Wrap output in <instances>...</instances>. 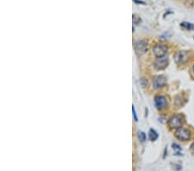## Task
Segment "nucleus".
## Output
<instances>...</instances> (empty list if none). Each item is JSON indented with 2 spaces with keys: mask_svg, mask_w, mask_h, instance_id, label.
Returning <instances> with one entry per match:
<instances>
[{
  "mask_svg": "<svg viewBox=\"0 0 194 171\" xmlns=\"http://www.w3.org/2000/svg\"><path fill=\"white\" fill-rule=\"evenodd\" d=\"M183 123H184V118H183V116H181L179 114L174 115L168 120V125H169V127L171 129H179V128H180L182 126Z\"/></svg>",
  "mask_w": 194,
  "mask_h": 171,
  "instance_id": "obj_1",
  "label": "nucleus"
},
{
  "mask_svg": "<svg viewBox=\"0 0 194 171\" xmlns=\"http://www.w3.org/2000/svg\"><path fill=\"white\" fill-rule=\"evenodd\" d=\"M175 137L180 141H187L191 137V132L188 129L180 127L175 132Z\"/></svg>",
  "mask_w": 194,
  "mask_h": 171,
  "instance_id": "obj_2",
  "label": "nucleus"
},
{
  "mask_svg": "<svg viewBox=\"0 0 194 171\" xmlns=\"http://www.w3.org/2000/svg\"><path fill=\"white\" fill-rule=\"evenodd\" d=\"M154 54L157 58H161L166 56L167 53V47L163 44H156L154 47Z\"/></svg>",
  "mask_w": 194,
  "mask_h": 171,
  "instance_id": "obj_3",
  "label": "nucleus"
},
{
  "mask_svg": "<svg viewBox=\"0 0 194 171\" xmlns=\"http://www.w3.org/2000/svg\"><path fill=\"white\" fill-rule=\"evenodd\" d=\"M155 104L158 110H162L167 106V99L165 96L157 95L155 98Z\"/></svg>",
  "mask_w": 194,
  "mask_h": 171,
  "instance_id": "obj_4",
  "label": "nucleus"
},
{
  "mask_svg": "<svg viewBox=\"0 0 194 171\" xmlns=\"http://www.w3.org/2000/svg\"><path fill=\"white\" fill-rule=\"evenodd\" d=\"M175 61L177 64H183L186 63L189 59V54L186 51H179L175 55Z\"/></svg>",
  "mask_w": 194,
  "mask_h": 171,
  "instance_id": "obj_5",
  "label": "nucleus"
},
{
  "mask_svg": "<svg viewBox=\"0 0 194 171\" xmlns=\"http://www.w3.org/2000/svg\"><path fill=\"white\" fill-rule=\"evenodd\" d=\"M166 81H167V80H166L165 76H155L153 78V87L155 89H160L166 84Z\"/></svg>",
  "mask_w": 194,
  "mask_h": 171,
  "instance_id": "obj_6",
  "label": "nucleus"
},
{
  "mask_svg": "<svg viewBox=\"0 0 194 171\" xmlns=\"http://www.w3.org/2000/svg\"><path fill=\"white\" fill-rule=\"evenodd\" d=\"M168 65V59L167 57L158 58L155 61V68L158 70L165 69Z\"/></svg>",
  "mask_w": 194,
  "mask_h": 171,
  "instance_id": "obj_7",
  "label": "nucleus"
},
{
  "mask_svg": "<svg viewBox=\"0 0 194 171\" xmlns=\"http://www.w3.org/2000/svg\"><path fill=\"white\" fill-rule=\"evenodd\" d=\"M135 49L137 54L142 55L148 50V45L144 41H137L135 45Z\"/></svg>",
  "mask_w": 194,
  "mask_h": 171,
  "instance_id": "obj_8",
  "label": "nucleus"
},
{
  "mask_svg": "<svg viewBox=\"0 0 194 171\" xmlns=\"http://www.w3.org/2000/svg\"><path fill=\"white\" fill-rule=\"evenodd\" d=\"M180 27H182L184 30H194V25L191 23H186V22H183L180 23Z\"/></svg>",
  "mask_w": 194,
  "mask_h": 171,
  "instance_id": "obj_9",
  "label": "nucleus"
},
{
  "mask_svg": "<svg viewBox=\"0 0 194 171\" xmlns=\"http://www.w3.org/2000/svg\"><path fill=\"white\" fill-rule=\"evenodd\" d=\"M148 138L151 141H155L158 138V133L156 132V131H155L154 129H150L148 132Z\"/></svg>",
  "mask_w": 194,
  "mask_h": 171,
  "instance_id": "obj_10",
  "label": "nucleus"
},
{
  "mask_svg": "<svg viewBox=\"0 0 194 171\" xmlns=\"http://www.w3.org/2000/svg\"><path fill=\"white\" fill-rule=\"evenodd\" d=\"M172 147L174 149V151H175V154L176 156H180V151H182V149L180 148V146L177 144H172Z\"/></svg>",
  "mask_w": 194,
  "mask_h": 171,
  "instance_id": "obj_11",
  "label": "nucleus"
},
{
  "mask_svg": "<svg viewBox=\"0 0 194 171\" xmlns=\"http://www.w3.org/2000/svg\"><path fill=\"white\" fill-rule=\"evenodd\" d=\"M138 138L140 139V141L144 142L146 140V135L144 132H139L138 133Z\"/></svg>",
  "mask_w": 194,
  "mask_h": 171,
  "instance_id": "obj_12",
  "label": "nucleus"
},
{
  "mask_svg": "<svg viewBox=\"0 0 194 171\" xmlns=\"http://www.w3.org/2000/svg\"><path fill=\"white\" fill-rule=\"evenodd\" d=\"M141 22V18H140L138 16L133 15V23H134L135 24H139Z\"/></svg>",
  "mask_w": 194,
  "mask_h": 171,
  "instance_id": "obj_13",
  "label": "nucleus"
},
{
  "mask_svg": "<svg viewBox=\"0 0 194 171\" xmlns=\"http://www.w3.org/2000/svg\"><path fill=\"white\" fill-rule=\"evenodd\" d=\"M132 111H133V116H134V118H135V120H136V121H138V119H137V117H136V110H135V107H134V106H132Z\"/></svg>",
  "mask_w": 194,
  "mask_h": 171,
  "instance_id": "obj_14",
  "label": "nucleus"
},
{
  "mask_svg": "<svg viewBox=\"0 0 194 171\" xmlns=\"http://www.w3.org/2000/svg\"><path fill=\"white\" fill-rule=\"evenodd\" d=\"M135 2H136V4H145V3L144 2H142V1H138V0H134Z\"/></svg>",
  "mask_w": 194,
  "mask_h": 171,
  "instance_id": "obj_15",
  "label": "nucleus"
},
{
  "mask_svg": "<svg viewBox=\"0 0 194 171\" xmlns=\"http://www.w3.org/2000/svg\"><path fill=\"white\" fill-rule=\"evenodd\" d=\"M191 151L193 152V153L194 154V143L193 144H192V145H191Z\"/></svg>",
  "mask_w": 194,
  "mask_h": 171,
  "instance_id": "obj_16",
  "label": "nucleus"
},
{
  "mask_svg": "<svg viewBox=\"0 0 194 171\" xmlns=\"http://www.w3.org/2000/svg\"><path fill=\"white\" fill-rule=\"evenodd\" d=\"M193 72H194V66H193Z\"/></svg>",
  "mask_w": 194,
  "mask_h": 171,
  "instance_id": "obj_17",
  "label": "nucleus"
}]
</instances>
